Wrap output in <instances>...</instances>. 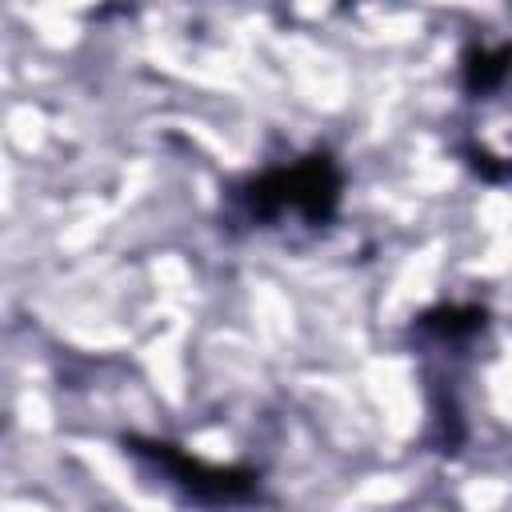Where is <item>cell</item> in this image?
Here are the masks:
<instances>
[{
	"label": "cell",
	"instance_id": "cell-1",
	"mask_svg": "<svg viewBox=\"0 0 512 512\" xmlns=\"http://www.w3.org/2000/svg\"><path fill=\"white\" fill-rule=\"evenodd\" d=\"M252 208L260 216H272L280 212L284 204L300 208L308 220H324L332 216L336 200H340V172L328 156H308L292 168H280V172H268L252 184Z\"/></svg>",
	"mask_w": 512,
	"mask_h": 512
},
{
	"label": "cell",
	"instance_id": "cell-2",
	"mask_svg": "<svg viewBox=\"0 0 512 512\" xmlns=\"http://www.w3.org/2000/svg\"><path fill=\"white\" fill-rule=\"evenodd\" d=\"M140 452H148V456H156L160 464H168L172 472H176V480L188 488V492H196L200 500H240V496H248L252 492V472H224V468H208V464H200V460H192V456H184V452H176L172 444H140V440H132Z\"/></svg>",
	"mask_w": 512,
	"mask_h": 512
},
{
	"label": "cell",
	"instance_id": "cell-3",
	"mask_svg": "<svg viewBox=\"0 0 512 512\" xmlns=\"http://www.w3.org/2000/svg\"><path fill=\"white\" fill-rule=\"evenodd\" d=\"M508 64H512V48H496V52L480 48V52L468 56L464 80H468L472 92H488V88H496V84L508 76Z\"/></svg>",
	"mask_w": 512,
	"mask_h": 512
},
{
	"label": "cell",
	"instance_id": "cell-4",
	"mask_svg": "<svg viewBox=\"0 0 512 512\" xmlns=\"http://www.w3.org/2000/svg\"><path fill=\"white\" fill-rule=\"evenodd\" d=\"M424 324H432V328L456 336V332H476V328L484 324V312H476V308H440V312L424 316Z\"/></svg>",
	"mask_w": 512,
	"mask_h": 512
}]
</instances>
